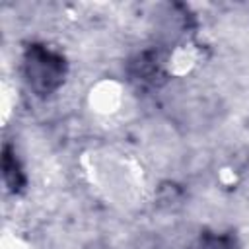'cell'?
I'll return each instance as SVG.
<instances>
[{"label": "cell", "mask_w": 249, "mask_h": 249, "mask_svg": "<svg viewBox=\"0 0 249 249\" xmlns=\"http://www.w3.org/2000/svg\"><path fill=\"white\" fill-rule=\"evenodd\" d=\"M23 70L29 86L39 95H49L64 82L66 60L43 45H29L23 58Z\"/></svg>", "instance_id": "1"}, {"label": "cell", "mask_w": 249, "mask_h": 249, "mask_svg": "<svg viewBox=\"0 0 249 249\" xmlns=\"http://www.w3.org/2000/svg\"><path fill=\"white\" fill-rule=\"evenodd\" d=\"M2 171H4V181L12 193H19L25 185V175L21 171V165L12 152L10 146L4 148V158H2Z\"/></svg>", "instance_id": "2"}, {"label": "cell", "mask_w": 249, "mask_h": 249, "mask_svg": "<svg viewBox=\"0 0 249 249\" xmlns=\"http://www.w3.org/2000/svg\"><path fill=\"white\" fill-rule=\"evenodd\" d=\"M198 249H231V241L226 237H206L204 241L200 239Z\"/></svg>", "instance_id": "3"}]
</instances>
